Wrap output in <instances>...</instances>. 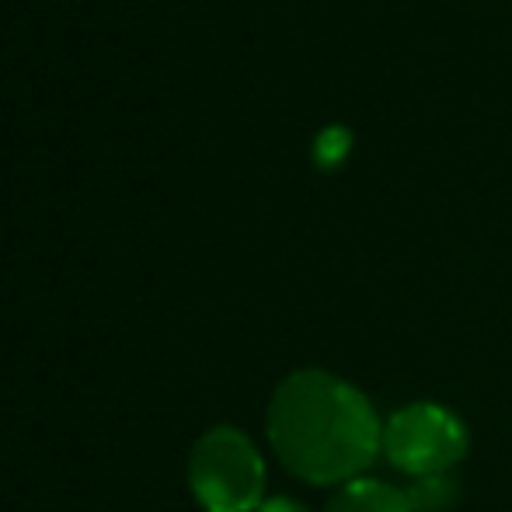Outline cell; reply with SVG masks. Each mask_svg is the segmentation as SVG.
I'll return each mask as SVG.
<instances>
[{"label":"cell","mask_w":512,"mask_h":512,"mask_svg":"<svg viewBox=\"0 0 512 512\" xmlns=\"http://www.w3.org/2000/svg\"><path fill=\"white\" fill-rule=\"evenodd\" d=\"M352 150V133L345 126H328L314 140V157L321 168H338Z\"/></svg>","instance_id":"cell-6"},{"label":"cell","mask_w":512,"mask_h":512,"mask_svg":"<svg viewBox=\"0 0 512 512\" xmlns=\"http://www.w3.org/2000/svg\"><path fill=\"white\" fill-rule=\"evenodd\" d=\"M324 512H415L405 488L377 478H356L335 492Z\"/></svg>","instance_id":"cell-4"},{"label":"cell","mask_w":512,"mask_h":512,"mask_svg":"<svg viewBox=\"0 0 512 512\" xmlns=\"http://www.w3.org/2000/svg\"><path fill=\"white\" fill-rule=\"evenodd\" d=\"M279 464L310 485H349L384 450V422L363 391L328 370H297L269 401Z\"/></svg>","instance_id":"cell-1"},{"label":"cell","mask_w":512,"mask_h":512,"mask_svg":"<svg viewBox=\"0 0 512 512\" xmlns=\"http://www.w3.org/2000/svg\"><path fill=\"white\" fill-rule=\"evenodd\" d=\"M189 485L206 512H258L265 495V460L234 425H216L189 457Z\"/></svg>","instance_id":"cell-2"},{"label":"cell","mask_w":512,"mask_h":512,"mask_svg":"<svg viewBox=\"0 0 512 512\" xmlns=\"http://www.w3.org/2000/svg\"><path fill=\"white\" fill-rule=\"evenodd\" d=\"M408 499H411V509H429V512H439L446 509V502L453 499V485L446 474H436V478H415V488H405Z\"/></svg>","instance_id":"cell-5"},{"label":"cell","mask_w":512,"mask_h":512,"mask_svg":"<svg viewBox=\"0 0 512 512\" xmlns=\"http://www.w3.org/2000/svg\"><path fill=\"white\" fill-rule=\"evenodd\" d=\"M464 418L436 401H415L384 422V453L408 478H436L467 457Z\"/></svg>","instance_id":"cell-3"},{"label":"cell","mask_w":512,"mask_h":512,"mask_svg":"<svg viewBox=\"0 0 512 512\" xmlns=\"http://www.w3.org/2000/svg\"><path fill=\"white\" fill-rule=\"evenodd\" d=\"M258 512H310L307 506H300L297 499H286V495H276V499H265Z\"/></svg>","instance_id":"cell-7"}]
</instances>
